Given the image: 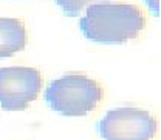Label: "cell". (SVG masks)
Returning a JSON list of instances; mask_svg holds the SVG:
<instances>
[{
    "mask_svg": "<svg viewBox=\"0 0 161 140\" xmlns=\"http://www.w3.org/2000/svg\"><path fill=\"white\" fill-rule=\"evenodd\" d=\"M98 132L104 140H153L157 119L144 109L118 108L99 120Z\"/></svg>",
    "mask_w": 161,
    "mask_h": 140,
    "instance_id": "cell-3",
    "label": "cell"
},
{
    "mask_svg": "<svg viewBox=\"0 0 161 140\" xmlns=\"http://www.w3.org/2000/svg\"><path fill=\"white\" fill-rule=\"evenodd\" d=\"M28 43L25 23L19 19L0 17V59H6L22 51Z\"/></svg>",
    "mask_w": 161,
    "mask_h": 140,
    "instance_id": "cell-5",
    "label": "cell"
},
{
    "mask_svg": "<svg viewBox=\"0 0 161 140\" xmlns=\"http://www.w3.org/2000/svg\"><path fill=\"white\" fill-rule=\"evenodd\" d=\"M54 2L67 17H76V16H79L80 11L87 5H92L95 2L99 3V2H105V0H54Z\"/></svg>",
    "mask_w": 161,
    "mask_h": 140,
    "instance_id": "cell-6",
    "label": "cell"
},
{
    "mask_svg": "<svg viewBox=\"0 0 161 140\" xmlns=\"http://www.w3.org/2000/svg\"><path fill=\"white\" fill-rule=\"evenodd\" d=\"M43 96L51 111L65 117H84L99 106L104 91L96 80L84 74H67L53 80Z\"/></svg>",
    "mask_w": 161,
    "mask_h": 140,
    "instance_id": "cell-2",
    "label": "cell"
},
{
    "mask_svg": "<svg viewBox=\"0 0 161 140\" xmlns=\"http://www.w3.org/2000/svg\"><path fill=\"white\" fill-rule=\"evenodd\" d=\"M158 2L160 0H144V3L149 6V9H152V12L155 14V16H158Z\"/></svg>",
    "mask_w": 161,
    "mask_h": 140,
    "instance_id": "cell-7",
    "label": "cell"
},
{
    "mask_svg": "<svg viewBox=\"0 0 161 140\" xmlns=\"http://www.w3.org/2000/svg\"><path fill=\"white\" fill-rule=\"evenodd\" d=\"M146 28V17L138 6L129 3L88 5L79 20L84 37L101 45H122L136 39Z\"/></svg>",
    "mask_w": 161,
    "mask_h": 140,
    "instance_id": "cell-1",
    "label": "cell"
},
{
    "mask_svg": "<svg viewBox=\"0 0 161 140\" xmlns=\"http://www.w3.org/2000/svg\"><path fill=\"white\" fill-rule=\"evenodd\" d=\"M42 76L36 68H0V108L3 111H23L37 99Z\"/></svg>",
    "mask_w": 161,
    "mask_h": 140,
    "instance_id": "cell-4",
    "label": "cell"
}]
</instances>
